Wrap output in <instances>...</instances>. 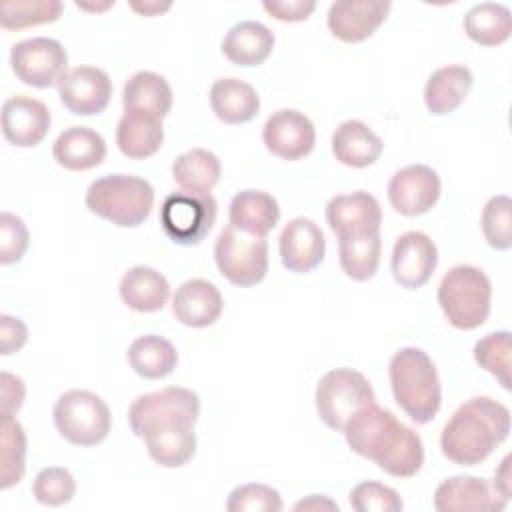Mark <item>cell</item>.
Returning <instances> with one entry per match:
<instances>
[{
    "instance_id": "33",
    "label": "cell",
    "mask_w": 512,
    "mask_h": 512,
    "mask_svg": "<svg viewBox=\"0 0 512 512\" xmlns=\"http://www.w3.org/2000/svg\"><path fill=\"white\" fill-rule=\"evenodd\" d=\"M382 238L380 232L338 238V260L344 274L356 282L370 280L380 264Z\"/></svg>"
},
{
    "instance_id": "1",
    "label": "cell",
    "mask_w": 512,
    "mask_h": 512,
    "mask_svg": "<svg viewBox=\"0 0 512 512\" xmlns=\"http://www.w3.org/2000/svg\"><path fill=\"white\" fill-rule=\"evenodd\" d=\"M198 416V394L182 386L142 394L128 408L132 432L146 442L150 458L164 468H180L192 460Z\"/></svg>"
},
{
    "instance_id": "12",
    "label": "cell",
    "mask_w": 512,
    "mask_h": 512,
    "mask_svg": "<svg viewBox=\"0 0 512 512\" xmlns=\"http://www.w3.org/2000/svg\"><path fill=\"white\" fill-rule=\"evenodd\" d=\"M440 176L426 164H410L388 182L390 206L402 216L426 214L440 198Z\"/></svg>"
},
{
    "instance_id": "26",
    "label": "cell",
    "mask_w": 512,
    "mask_h": 512,
    "mask_svg": "<svg viewBox=\"0 0 512 512\" xmlns=\"http://www.w3.org/2000/svg\"><path fill=\"white\" fill-rule=\"evenodd\" d=\"M380 136L362 120H346L332 134V154L350 168L372 166L382 154Z\"/></svg>"
},
{
    "instance_id": "5",
    "label": "cell",
    "mask_w": 512,
    "mask_h": 512,
    "mask_svg": "<svg viewBox=\"0 0 512 512\" xmlns=\"http://www.w3.org/2000/svg\"><path fill=\"white\" fill-rule=\"evenodd\" d=\"M86 206L114 226L136 228L152 212L154 188L134 174H106L88 186Z\"/></svg>"
},
{
    "instance_id": "14",
    "label": "cell",
    "mask_w": 512,
    "mask_h": 512,
    "mask_svg": "<svg viewBox=\"0 0 512 512\" xmlns=\"http://www.w3.org/2000/svg\"><path fill=\"white\" fill-rule=\"evenodd\" d=\"M438 264V248L434 240L418 230L398 236L392 248V276L406 288H422L434 274Z\"/></svg>"
},
{
    "instance_id": "16",
    "label": "cell",
    "mask_w": 512,
    "mask_h": 512,
    "mask_svg": "<svg viewBox=\"0 0 512 512\" xmlns=\"http://www.w3.org/2000/svg\"><path fill=\"white\" fill-rule=\"evenodd\" d=\"M390 8L388 0H338L330 4L326 24L338 40L354 44L370 38L386 20Z\"/></svg>"
},
{
    "instance_id": "25",
    "label": "cell",
    "mask_w": 512,
    "mask_h": 512,
    "mask_svg": "<svg viewBox=\"0 0 512 512\" xmlns=\"http://www.w3.org/2000/svg\"><path fill=\"white\" fill-rule=\"evenodd\" d=\"M274 50V34L268 26L256 20H244L234 24L224 40L222 54L236 66H260Z\"/></svg>"
},
{
    "instance_id": "20",
    "label": "cell",
    "mask_w": 512,
    "mask_h": 512,
    "mask_svg": "<svg viewBox=\"0 0 512 512\" xmlns=\"http://www.w3.org/2000/svg\"><path fill=\"white\" fill-rule=\"evenodd\" d=\"M50 130V110L30 96H12L2 104V134L18 148L40 144Z\"/></svg>"
},
{
    "instance_id": "15",
    "label": "cell",
    "mask_w": 512,
    "mask_h": 512,
    "mask_svg": "<svg viewBox=\"0 0 512 512\" xmlns=\"http://www.w3.org/2000/svg\"><path fill=\"white\" fill-rule=\"evenodd\" d=\"M60 102L76 116H94L106 110L112 96L110 76L96 66H76L58 84Z\"/></svg>"
},
{
    "instance_id": "2",
    "label": "cell",
    "mask_w": 512,
    "mask_h": 512,
    "mask_svg": "<svg viewBox=\"0 0 512 512\" xmlns=\"http://www.w3.org/2000/svg\"><path fill=\"white\" fill-rule=\"evenodd\" d=\"M342 434L352 452L372 460L394 478H410L424 464L420 436L376 402L358 410L346 422Z\"/></svg>"
},
{
    "instance_id": "23",
    "label": "cell",
    "mask_w": 512,
    "mask_h": 512,
    "mask_svg": "<svg viewBox=\"0 0 512 512\" xmlns=\"http://www.w3.org/2000/svg\"><path fill=\"white\" fill-rule=\"evenodd\" d=\"M52 156L56 164L66 170H92L106 158V142L96 130L88 126H70L56 138Z\"/></svg>"
},
{
    "instance_id": "6",
    "label": "cell",
    "mask_w": 512,
    "mask_h": 512,
    "mask_svg": "<svg viewBox=\"0 0 512 512\" xmlns=\"http://www.w3.org/2000/svg\"><path fill=\"white\" fill-rule=\"evenodd\" d=\"M490 300L488 276L470 264L452 266L438 284V304L446 320L458 330L482 326L490 314Z\"/></svg>"
},
{
    "instance_id": "45",
    "label": "cell",
    "mask_w": 512,
    "mask_h": 512,
    "mask_svg": "<svg viewBox=\"0 0 512 512\" xmlns=\"http://www.w3.org/2000/svg\"><path fill=\"white\" fill-rule=\"evenodd\" d=\"M0 382H2V392H0L2 414H16L24 404V396H26L24 382H22V378H18L6 370L0 374Z\"/></svg>"
},
{
    "instance_id": "7",
    "label": "cell",
    "mask_w": 512,
    "mask_h": 512,
    "mask_svg": "<svg viewBox=\"0 0 512 512\" xmlns=\"http://www.w3.org/2000/svg\"><path fill=\"white\" fill-rule=\"evenodd\" d=\"M376 402V394L368 378L352 368H334L326 372L314 392V404L320 420L336 432L364 406Z\"/></svg>"
},
{
    "instance_id": "34",
    "label": "cell",
    "mask_w": 512,
    "mask_h": 512,
    "mask_svg": "<svg viewBox=\"0 0 512 512\" xmlns=\"http://www.w3.org/2000/svg\"><path fill=\"white\" fill-rule=\"evenodd\" d=\"M466 36L480 46H498L510 38L512 16L508 6L498 2H480L464 16Z\"/></svg>"
},
{
    "instance_id": "35",
    "label": "cell",
    "mask_w": 512,
    "mask_h": 512,
    "mask_svg": "<svg viewBox=\"0 0 512 512\" xmlns=\"http://www.w3.org/2000/svg\"><path fill=\"white\" fill-rule=\"evenodd\" d=\"M0 430V488L8 490L22 480L26 470V434L14 414H2Z\"/></svg>"
},
{
    "instance_id": "41",
    "label": "cell",
    "mask_w": 512,
    "mask_h": 512,
    "mask_svg": "<svg viewBox=\"0 0 512 512\" xmlns=\"http://www.w3.org/2000/svg\"><path fill=\"white\" fill-rule=\"evenodd\" d=\"M350 506L356 512H400L404 502L394 488L368 480L352 488Z\"/></svg>"
},
{
    "instance_id": "38",
    "label": "cell",
    "mask_w": 512,
    "mask_h": 512,
    "mask_svg": "<svg viewBox=\"0 0 512 512\" xmlns=\"http://www.w3.org/2000/svg\"><path fill=\"white\" fill-rule=\"evenodd\" d=\"M482 232L494 250L512 246V200L506 194L492 196L482 210Z\"/></svg>"
},
{
    "instance_id": "21",
    "label": "cell",
    "mask_w": 512,
    "mask_h": 512,
    "mask_svg": "<svg viewBox=\"0 0 512 512\" xmlns=\"http://www.w3.org/2000/svg\"><path fill=\"white\" fill-rule=\"evenodd\" d=\"M224 310V300L220 290L204 280L192 278L176 288L172 298V314L176 320L190 328L212 326Z\"/></svg>"
},
{
    "instance_id": "39",
    "label": "cell",
    "mask_w": 512,
    "mask_h": 512,
    "mask_svg": "<svg viewBox=\"0 0 512 512\" xmlns=\"http://www.w3.org/2000/svg\"><path fill=\"white\" fill-rule=\"evenodd\" d=\"M32 494L44 506H64L76 494V480L66 468L48 466L36 474Z\"/></svg>"
},
{
    "instance_id": "46",
    "label": "cell",
    "mask_w": 512,
    "mask_h": 512,
    "mask_svg": "<svg viewBox=\"0 0 512 512\" xmlns=\"http://www.w3.org/2000/svg\"><path fill=\"white\" fill-rule=\"evenodd\" d=\"M502 498L510 500V488H512V480H510V456H504L500 466L494 472V486H492Z\"/></svg>"
},
{
    "instance_id": "48",
    "label": "cell",
    "mask_w": 512,
    "mask_h": 512,
    "mask_svg": "<svg viewBox=\"0 0 512 512\" xmlns=\"http://www.w3.org/2000/svg\"><path fill=\"white\" fill-rule=\"evenodd\" d=\"M170 6H172L170 2L160 4V2H152V0L150 2H130V8L136 10L142 16H156V14L164 12V10H168Z\"/></svg>"
},
{
    "instance_id": "43",
    "label": "cell",
    "mask_w": 512,
    "mask_h": 512,
    "mask_svg": "<svg viewBox=\"0 0 512 512\" xmlns=\"http://www.w3.org/2000/svg\"><path fill=\"white\" fill-rule=\"evenodd\" d=\"M262 8L280 22H302L316 10V2L314 0H264Z\"/></svg>"
},
{
    "instance_id": "17",
    "label": "cell",
    "mask_w": 512,
    "mask_h": 512,
    "mask_svg": "<svg viewBox=\"0 0 512 512\" xmlns=\"http://www.w3.org/2000/svg\"><path fill=\"white\" fill-rule=\"evenodd\" d=\"M506 504V498L476 476L446 478L434 492V508L438 512H500Z\"/></svg>"
},
{
    "instance_id": "47",
    "label": "cell",
    "mask_w": 512,
    "mask_h": 512,
    "mask_svg": "<svg viewBox=\"0 0 512 512\" xmlns=\"http://www.w3.org/2000/svg\"><path fill=\"white\" fill-rule=\"evenodd\" d=\"M294 510H338V504L322 494H310L294 504Z\"/></svg>"
},
{
    "instance_id": "4",
    "label": "cell",
    "mask_w": 512,
    "mask_h": 512,
    "mask_svg": "<svg viewBox=\"0 0 512 512\" xmlns=\"http://www.w3.org/2000/svg\"><path fill=\"white\" fill-rule=\"evenodd\" d=\"M396 404L416 424H428L440 410L442 388L434 362L422 348H400L388 366Z\"/></svg>"
},
{
    "instance_id": "32",
    "label": "cell",
    "mask_w": 512,
    "mask_h": 512,
    "mask_svg": "<svg viewBox=\"0 0 512 512\" xmlns=\"http://www.w3.org/2000/svg\"><path fill=\"white\" fill-rule=\"evenodd\" d=\"M164 130L162 122L138 114H128L118 120L116 144L120 152L134 160H144L156 154L162 146Z\"/></svg>"
},
{
    "instance_id": "29",
    "label": "cell",
    "mask_w": 512,
    "mask_h": 512,
    "mask_svg": "<svg viewBox=\"0 0 512 512\" xmlns=\"http://www.w3.org/2000/svg\"><path fill=\"white\" fill-rule=\"evenodd\" d=\"M122 302L136 312H158L170 298V284L164 274L150 266H134L120 278Z\"/></svg>"
},
{
    "instance_id": "27",
    "label": "cell",
    "mask_w": 512,
    "mask_h": 512,
    "mask_svg": "<svg viewBox=\"0 0 512 512\" xmlns=\"http://www.w3.org/2000/svg\"><path fill=\"white\" fill-rule=\"evenodd\" d=\"M472 72L462 64H450L434 70L424 86V104L434 116L454 112L466 100L472 88Z\"/></svg>"
},
{
    "instance_id": "40",
    "label": "cell",
    "mask_w": 512,
    "mask_h": 512,
    "mask_svg": "<svg viewBox=\"0 0 512 512\" xmlns=\"http://www.w3.org/2000/svg\"><path fill=\"white\" fill-rule=\"evenodd\" d=\"M282 506L278 490L256 482L236 486L226 502L228 512H278Z\"/></svg>"
},
{
    "instance_id": "8",
    "label": "cell",
    "mask_w": 512,
    "mask_h": 512,
    "mask_svg": "<svg viewBox=\"0 0 512 512\" xmlns=\"http://www.w3.org/2000/svg\"><path fill=\"white\" fill-rule=\"evenodd\" d=\"M52 416L58 434L74 446H96L112 428L108 404L90 390L64 392L56 400Z\"/></svg>"
},
{
    "instance_id": "31",
    "label": "cell",
    "mask_w": 512,
    "mask_h": 512,
    "mask_svg": "<svg viewBox=\"0 0 512 512\" xmlns=\"http://www.w3.org/2000/svg\"><path fill=\"white\" fill-rule=\"evenodd\" d=\"M220 160L214 152L204 148H192L182 152L172 162V178L184 192L210 194L220 180Z\"/></svg>"
},
{
    "instance_id": "30",
    "label": "cell",
    "mask_w": 512,
    "mask_h": 512,
    "mask_svg": "<svg viewBox=\"0 0 512 512\" xmlns=\"http://www.w3.org/2000/svg\"><path fill=\"white\" fill-rule=\"evenodd\" d=\"M126 358L130 368L140 378H146V380L166 378L168 374L174 372L178 364V352L172 346V342L156 334H146L136 338L130 344Z\"/></svg>"
},
{
    "instance_id": "28",
    "label": "cell",
    "mask_w": 512,
    "mask_h": 512,
    "mask_svg": "<svg viewBox=\"0 0 512 512\" xmlns=\"http://www.w3.org/2000/svg\"><path fill=\"white\" fill-rule=\"evenodd\" d=\"M210 108L224 124H244L258 114L260 96L240 78H218L210 86Z\"/></svg>"
},
{
    "instance_id": "24",
    "label": "cell",
    "mask_w": 512,
    "mask_h": 512,
    "mask_svg": "<svg viewBox=\"0 0 512 512\" xmlns=\"http://www.w3.org/2000/svg\"><path fill=\"white\" fill-rule=\"evenodd\" d=\"M228 216L230 226L236 230L266 238L280 220V206L276 198L264 190H242L230 200Z\"/></svg>"
},
{
    "instance_id": "11",
    "label": "cell",
    "mask_w": 512,
    "mask_h": 512,
    "mask_svg": "<svg viewBox=\"0 0 512 512\" xmlns=\"http://www.w3.org/2000/svg\"><path fill=\"white\" fill-rule=\"evenodd\" d=\"M10 66L22 84L50 88L58 86L68 74V54L54 38H28L12 46Z\"/></svg>"
},
{
    "instance_id": "36",
    "label": "cell",
    "mask_w": 512,
    "mask_h": 512,
    "mask_svg": "<svg viewBox=\"0 0 512 512\" xmlns=\"http://www.w3.org/2000/svg\"><path fill=\"white\" fill-rule=\"evenodd\" d=\"M58 0H4L0 4V24L4 30H22L56 22L62 14Z\"/></svg>"
},
{
    "instance_id": "10",
    "label": "cell",
    "mask_w": 512,
    "mask_h": 512,
    "mask_svg": "<svg viewBox=\"0 0 512 512\" xmlns=\"http://www.w3.org/2000/svg\"><path fill=\"white\" fill-rule=\"evenodd\" d=\"M216 214L218 204L212 194L172 192L160 206V226L174 244L196 246L212 230Z\"/></svg>"
},
{
    "instance_id": "37",
    "label": "cell",
    "mask_w": 512,
    "mask_h": 512,
    "mask_svg": "<svg viewBox=\"0 0 512 512\" xmlns=\"http://www.w3.org/2000/svg\"><path fill=\"white\" fill-rule=\"evenodd\" d=\"M510 354L512 340L508 330L492 332L474 344V360L490 372L504 390H510Z\"/></svg>"
},
{
    "instance_id": "13",
    "label": "cell",
    "mask_w": 512,
    "mask_h": 512,
    "mask_svg": "<svg viewBox=\"0 0 512 512\" xmlns=\"http://www.w3.org/2000/svg\"><path fill=\"white\" fill-rule=\"evenodd\" d=\"M262 142L270 154L292 162L312 152L316 144V130L304 112L282 108L268 116L262 128Z\"/></svg>"
},
{
    "instance_id": "3",
    "label": "cell",
    "mask_w": 512,
    "mask_h": 512,
    "mask_svg": "<svg viewBox=\"0 0 512 512\" xmlns=\"http://www.w3.org/2000/svg\"><path fill=\"white\" fill-rule=\"evenodd\" d=\"M510 434V410L488 396H476L456 408L440 434L442 454L458 466L484 462Z\"/></svg>"
},
{
    "instance_id": "18",
    "label": "cell",
    "mask_w": 512,
    "mask_h": 512,
    "mask_svg": "<svg viewBox=\"0 0 512 512\" xmlns=\"http://www.w3.org/2000/svg\"><path fill=\"white\" fill-rule=\"evenodd\" d=\"M326 222L338 236H358L380 232L382 208L380 202L368 192L338 194L326 204Z\"/></svg>"
},
{
    "instance_id": "44",
    "label": "cell",
    "mask_w": 512,
    "mask_h": 512,
    "mask_svg": "<svg viewBox=\"0 0 512 512\" xmlns=\"http://www.w3.org/2000/svg\"><path fill=\"white\" fill-rule=\"evenodd\" d=\"M28 342V328L20 318L10 314L0 316V354L10 356L20 352Z\"/></svg>"
},
{
    "instance_id": "19",
    "label": "cell",
    "mask_w": 512,
    "mask_h": 512,
    "mask_svg": "<svg viewBox=\"0 0 512 512\" xmlns=\"http://www.w3.org/2000/svg\"><path fill=\"white\" fill-rule=\"evenodd\" d=\"M280 260L294 274H308L326 254V240L320 226L304 216L292 218L280 234Z\"/></svg>"
},
{
    "instance_id": "42",
    "label": "cell",
    "mask_w": 512,
    "mask_h": 512,
    "mask_svg": "<svg viewBox=\"0 0 512 512\" xmlns=\"http://www.w3.org/2000/svg\"><path fill=\"white\" fill-rule=\"evenodd\" d=\"M30 244V234L20 216L2 212L0 214V262L14 264L22 260Z\"/></svg>"
},
{
    "instance_id": "22",
    "label": "cell",
    "mask_w": 512,
    "mask_h": 512,
    "mask_svg": "<svg viewBox=\"0 0 512 512\" xmlns=\"http://www.w3.org/2000/svg\"><path fill=\"white\" fill-rule=\"evenodd\" d=\"M122 106L128 114L162 122L172 108V88L166 78L156 72H134L122 88Z\"/></svg>"
},
{
    "instance_id": "9",
    "label": "cell",
    "mask_w": 512,
    "mask_h": 512,
    "mask_svg": "<svg viewBox=\"0 0 512 512\" xmlns=\"http://www.w3.org/2000/svg\"><path fill=\"white\" fill-rule=\"evenodd\" d=\"M214 260L228 282L248 288L262 282L268 272V242L228 224L216 238Z\"/></svg>"
}]
</instances>
